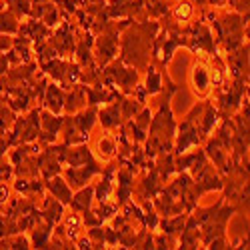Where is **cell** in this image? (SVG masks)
<instances>
[{"label": "cell", "instance_id": "10", "mask_svg": "<svg viewBox=\"0 0 250 250\" xmlns=\"http://www.w3.org/2000/svg\"><path fill=\"white\" fill-rule=\"evenodd\" d=\"M84 102H86V98L82 94V90H72L68 96H64V108H66V112H76L84 106Z\"/></svg>", "mask_w": 250, "mask_h": 250}, {"label": "cell", "instance_id": "3", "mask_svg": "<svg viewBox=\"0 0 250 250\" xmlns=\"http://www.w3.org/2000/svg\"><path fill=\"white\" fill-rule=\"evenodd\" d=\"M44 104L46 108L54 114H58L62 108H64V92H62L58 86H48L46 88V94H44Z\"/></svg>", "mask_w": 250, "mask_h": 250}, {"label": "cell", "instance_id": "16", "mask_svg": "<svg viewBox=\"0 0 250 250\" xmlns=\"http://www.w3.org/2000/svg\"><path fill=\"white\" fill-rule=\"evenodd\" d=\"M0 248H30V246L24 236H14V238L0 240Z\"/></svg>", "mask_w": 250, "mask_h": 250}, {"label": "cell", "instance_id": "15", "mask_svg": "<svg viewBox=\"0 0 250 250\" xmlns=\"http://www.w3.org/2000/svg\"><path fill=\"white\" fill-rule=\"evenodd\" d=\"M214 124H216V110L208 106L206 114H204V120H202V136H206L208 132H210Z\"/></svg>", "mask_w": 250, "mask_h": 250}, {"label": "cell", "instance_id": "4", "mask_svg": "<svg viewBox=\"0 0 250 250\" xmlns=\"http://www.w3.org/2000/svg\"><path fill=\"white\" fill-rule=\"evenodd\" d=\"M64 160H66L70 166H82V164L92 162L94 158H92L88 146H76V148L64 150Z\"/></svg>", "mask_w": 250, "mask_h": 250}, {"label": "cell", "instance_id": "21", "mask_svg": "<svg viewBox=\"0 0 250 250\" xmlns=\"http://www.w3.org/2000/svg\"><path fill=\"white\" fill-rule=\"evenodd\" d=\"M8 200V188L6 184H0V202H6Z\"/></svg>", "mask_w": 250, "mask_h": 250}, {"label": "cell", "instance_id": "9", "mask_svg": "<svg viewBox=\"0 0 250 250\" xmlns=\"http://www.w3.org/2000/svg\"><path fill=\"white\" fill-rule=\"evenodd\" d=\"M100 122L104 124L106 128H114L120 124V110H118V104H114V106H108L104 108L100 112Z\"/></svg>", "mask_w": 250, "mask_h": 250}, {"label": "cell", "instance_id": "5", "mask_svg": "<svg viewBox=\"0 0 250 250\" xmlns=\"http://www.w3.org/2000/svg\"><path fill=\"white\" fill-rule=\"evenodd\" d=\"M98 52H100V62H108L114 52H116V36L114 34H106L98 38Z\"/></svg>", "mask_w": 250, "mask_h": 250}, {"label": "cell", "instance_id": "6", "mask_svg": "<svg viewBox=\"0 0 250 250\" xmlns=\"http://www.w3.org/2000/svg\"><path fill=\"white\" fill-rule=\"evenodd\" d=\"M42 214L48 220V224L52 226L54 222H58L62 218V202L56 200V198H46L44 208H42Z\"/></svg>", "mask_w": 250, "mask_h": 250}, {"label": "cell", "instance_id": "11", "mask_svg": "<svg viewBox=\"0 0 250 250\" xmlns=\"http://www.w3.org/2000/svg\"><path fill=\"white\" fill-rule=\"evenodd\" d=\"M94 118H96V112H94V108H88V110H84V112H80V114L74 118V122H76L78 130H80L82 134H86V132L92 128Z\"/></svg>", "mask_w": 250, "mask_h": 250}, {"label": "cell", "instance_id": "17", "mask_svg": "<svg viewBox=\"0 0 250 250\" xmlns=\"http://www.w3.org/2000/svg\"><path fill=\"white\" fill-rule=\"evenodd\" d=\"M184 220H186V216H178L176 220H168V222H164L162 226H164V232L166 234H174V232H180L182 228H184Z\"/></svg>", "mask_w": 250, "mask_h": 250}, {"label": "cell", "instance_id": "8", "mask_svg": "<svg viewBox=\"0 0 250 250\" xmlns=\"http://www.w3.org/2000/svg\"><path fill=\"white\" fill-rule=\"evenodd\" d=\"M192 84H194V90L204 94L210 86V76H208V70L204 66H196L194 72H192Z\"/></svg>", "mask_w": 250, "mask_h": 250}, {"label": "cell", "instance_id": "18", "mask_svg": "<svg viewBox=\"0 0 250 250\" xmlns=\"http://www.w3.org/2000/svg\"><path fill=\"white\" fill-rule=\"evenodd\" d=\"M146 90H148L150 94H154V92H158V90H160V76H158V72H156L154 68H150V72H148Z\"/></svg>", "mask_w": 250, "mask_h": 250}, {"label": "cell", "instance_id": "2", "mask_svg": "<svg viewBox=\"0 0 250 250\" xmlns=\"http://www.w3.org/2000/svg\"><path fill=\"white\" fill-rule=\"evenodd\" d=\"M46 186H48V190L52 192V196H54L56 200H60L62 204H70V200H72V190H70V186H68V182H66L64 178H60L58 174H52V176H48Z\"/></svg>", "mask_w": 250, "mask_h": 250}, {"label": "cell", "instance_id": "14", "mask_svg": "<svg viewBox=\"0 0 250 250\" xmlns=\"http://www.w3.org/2000/svg\"><path fill=\"white\" fill-rule=\"evenodd\" d=\"M192 16V4L186 2V0H182V2L176 4L174 8V18L178 20V22H186V20H190Z\"/></svg>", "mask_w": 250, "mask_h": 250}, {"label": "cell", "instance_id": "12", "mask_svg": "<svg viewBox=\"0 0 250 250\" xmlns=\"http://www.w3.org/2000/svg\"><path fill=\"white\" fill-rule=\"evenodd\" d=\"M18 32V20L14 12H0V34Z\"/></svg>", "mask_w": 250, "mask_h": 250}, {"label": "cell", "instance_id": "22", "mask_svg": "<svg viewBox=\"0 0 250 250\" xmlns=\"http://www.w3.org/2000/svg\"><path fill=\"white\" fill-rule=\"evenodd\" d=\"M212 4H222V2H226V0H210Z\"/></svg>", "mask_w": 250, "mask_h": 250}, {"label": "cell", "instance_id": "19", "mask_svg": "<svg viewBox=\"0 0 250 250\" xmlns=\"http://www.w3.org/2000/svg\"><path fill=\"white\" fill-rule=\"evenodd\" d=\"M98 148H100V154L102 156H110L114 150H116V142L112 138H102L98 142Z\"/></svg>", "mask_w": 250, "mask_h": 250}, {"label": "cell", "instance_id": "1", "mask_svg": "<svg viewBox=\"0 0 250 250\" xmlns=\"http://www.w3.org/2000/svg\"><path fill=\"white\" fill-rule=\"evenodd\" d=\"M100 172V166L92 160V162H88V164H82V166H70V168L64 172L66 174V180L70 182L68 186L70 188H82L94 174H98Z\"/></svg>", "mask_w": 250, "mask_h": 250}, {"label": "cell", "instance_id": "7", "mask_svg": "<svg viewBox=\"0 0 250 250\" xmlns=\"http://www.w3.org/2000/svg\"><path fill=\"white\" fill-rule=\"evenodd\" d=\"M92 194H94V188L90 186V188H84V190H80L76 196H72L70 204L76 208L78 212H86L90 208V202H92Z\"/></svg>", "mask_w": 250, "mask_h": 250}, {"label": "cell", "instance_id": "20", "mask_svg": "<svg viewBox=\"0 0 250 250\" xmlns=\"http://www.w3.org/2000/svg\"><path fill=\"white\" fill-rule=\"evenodd\" d=\"M40 20H42L46 26L56 24V20H58V12H56V8L50 6V4H46V12H44V14H40Z\"/></svg>", "mask_w": 250, "mask_h": 250}, {"label": "cell", "instance_id": "13", "mask_svg": "<svg viewBox=\"0 0 250 250\" xmlns=\"http://www.w3.org/2000/svg\"><path fill=\"white\" fill-rule=\"evenodd\" d=\"M48 238H50V224L46 228H36L34 234H32V242H34V248H46L48 246Z\"/></svg>", "mask_w": 250, "mask_h": 250}]
</instances>
